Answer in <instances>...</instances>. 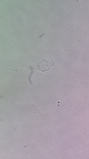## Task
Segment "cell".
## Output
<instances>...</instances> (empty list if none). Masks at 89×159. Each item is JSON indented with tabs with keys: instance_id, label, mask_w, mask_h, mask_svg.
<instances>
[{
	"instance_id": "1",
	"label": "cell",
	"mask_w": 89,
	"mask_h": 159,
	"mask_svg": "<svg viewBox=\"0 0 89 159\" xmlns=\"http://www.w3.org/2000/svg\"><path fill=\"white\" fill-rule=\"evenodd\" d=\"M54 63L55 62L53 61L49 62L46 59H42L37 64V68L41 72H46L49 70V68L54 65Z\"/></svg>"
}]
</instances>
